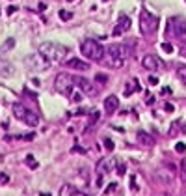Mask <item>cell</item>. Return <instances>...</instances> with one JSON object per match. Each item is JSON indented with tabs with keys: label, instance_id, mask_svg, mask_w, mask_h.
Listing matches in <instances>:
<instances>
[{
	"label": "cell",
	"instance_id": "1",
	"mask_svg": "<svg viewBox=\"0 0 186 196\" xmlns=\"http://www.w3.org/2000/svg\"><path fill=\"white\" fill-rule=\"evenodd\" d=\"M130 56V49L123 43H114L106 49V66L112 69H119Z\"/></svg>",
	"mask_w": 186,
	"mask_h": 196
},
{
	"label": "cell",
	"instance_id": "2",
	"mask_svg": "<svg viewBox=\"0 0 186 196\" xmlns=\"http://www.w3.org/2000/svg\"><path fill=\"white\" fill-rule=\"evenodd\" d=\"M67 54V49L63 45H58V43H52V41H49V43H43L39 47V56L41 58H45L49 64H56V62H63Z\"/></svg>",
	"mask_w": 186,
	"mask_h": 196
},
{
	"label": "cell",
	"instance_id": "3",
	"mask_svg": "<svg viewBox=\"0 0 186 196\" xmlns=\"http://www.w3.org/2000/svg\"><path fill=\"white\" fill-rule=\"evenodd\" d=\"M80 51H82V54H84L88 60H93V62H101L102 58H104V52H106L104 49H102V45L99 43V41H95V39H86L84 43H82Z\"/></svg>",
	"mask_w": 186,
	"mask_h": 196
},
{
	"label": "cell",
	"instance_id": "4",
	"mask_svg": "<svg viewBox=\"0 0 186 196\" xmlns=\"http://www.w3.org/2000/svg\"><path fill=\"white\" fill-rule=\"evenodd\" d=\"M13 116H15L19 122H23L24 125H30V127H36V125H39V116H37L34 110L26 108L24 105H19V103L13 105Z\"/></svg>",
	"mask_w": 186,
	"mask_h": 196
},
{
	"label": "cell",
	"instance_id": "5",
	"mask_svg": "<svg viewBox=\"0 0 186 196\" xmlns=\"http://www.w3.org/2000/svg\"><path fill=\"white\" fill-rule=\"evenodd\" d=\"M77 86L74 84V77H71L69 73H58L56 80H54V90L61 95H71L73 88Z\"/></svg>",
	"mask_w": 186,
	"mask_h": 196
},
{
	"label": "cell",
	"instance_id": "6",
	"mask_svg": "<svg viewBox=\"0 0 186 196\" xmlns=\"http://www.w3.org/2000/svg\"><path fill=\"white\" fill-rule=\"evenodd\" d=\"M156 28H158V17L149 13L147 10H142L140 11V32L149 36V34L156 32Z\"/></svg>",
	"mask_w": 186,
	"mask_h": 196
},
{
	"label": "cell",
	"instance_id": "7",
	"mask_svg": "<svg viewBox=\"0 0 186 196\" xmlns=\"http://www.w3.org/2000/svg\"><path fill=\"white\" fill-rule=\"evenodd\" d=\"M142 66L145 67L147 71H158V69H162V60L155 54H147V56H143Z\"/></svg>",
	"mask_w": 186,
	"mask_h": 196
},
{
	"label": "cell",
	"instance_id": "8",
	"mask_svg": "<svg viewBox=\"0 0 186 196\" xmlns=\"http://www.w3.org/2000/svg\"><path fill=\"white\" fill-rule=\"evenodd\" d=\"M115 170V159L114 157H104L97 163V176H104V174Z\"/></svg>",
	"mask_w": 186,
	"mask_h": 196
},
{
	"label": "cell",
	"instance_id": "9",
	"mask_svg": "<svg viewBox=\"0 0 186 196\" xmlns=\"http://www.w3.org/2000/svg\"><path fill=\"white\" fill-rule=\"evenodd\" d=\"M74 84L82 90V92H86V94H95V88H93V82L91 80H88L84 79V77H74Z\"/></svg>",
	"mask_w": 186,
	"mask_h": 196
},
{
	"label": "cell",
	"instance_id": "10",
	"mask_svg": "<svg viewBox=\"0 0 186 196\" xmlns=\"http://www.w3.org/2000/svg\"><path fill=\"white\" fill-rule=\"evenodd\" d=\"M173 30L179 39L186 41V21L184 19H173Z\"/></svg>",
	"mask_w": 186,
	"mask_h": 196
},
{
	"label": "cell",
	"instance_id": "11",
	"mask_svg": "<svg viewBox=\"0 0 186 196\" xmlns=\"http://www.w3.org/2000/svg\"><path fill=\"white\" fill-rule=\"evenodd\" d=\"M117 108H119V99H117V95H108L106 99H104V110L108 112V114H114Z\"/></svg>",
	"mask_w": 186,
	"mask_h": 196
},
{
	"label": "cell",
	"instance_id": "12",
	"mask_svg": "<svg viewBox=\"0 0 186 196\" xmlns=\"http://www.w3.org/2000/svg\"><path fill=\"white\" fill-rule=\"evenodd\" d=\"M130 28V19L127 17V15H121L119 17V23H117V26L114 28V36H121L123 32H127Z\"/></svg>",
	"mask_w": 186,
	"mask_h": 196
},
{
	"label": "cell",
	"instance_id": "13",
	"mask_svg": "<svg viewBox=\"0 0 186 196\" xmlns=\"http://www.w3.org/2000/svg\"><path fill=\"white\" fill-rule=\"evenodd\" d=\"M15 75V67L11 66V62L0 58V77H11Z\"/></svg>",
	"mask_w": 186,
	"mask_h": 196
},
{
	"label": "cell",
	"instance_id": "14",
	"mask_svg": "<svg viewBox=\"0 0 186 196\" xmlns=\"http://www.w3.org/2000/svg\"><path fill=\"white\" fill-rule=\"evenodd\" d=\"M67 67L69 69H77V71H88V69H89V66L86 64V62H82L78 58H71L67 62Z\"/></svg>",
	"mask_w": 186,
	"mask_h": 196
},
{
	"label": "cell",
	"instance_id": "15",
	"mask_svg": "<svg viewBox=\"0 0 186 196\" xmlns=\"http://www.w3.org/2000/svg\"><path fill=\"white\" fill-rule=\"evenodd\" d=\"M140 90V84H138V80L136 79H130L128 82H127V86H125V95H130L132 92H138Z\"/></svg>",
	"mask_w": 186,
	"mask_h": 196
},
{
	"label": "cell",
	"instance_id": "16",
	"mask_svg": "<svg viewBox=\"0 0 186 196\" xmlns=\"http://www.w3.org/2000/svg\"><path fill=\"white\" fill-rule=\"evenodd\" d=\"M61 196H71V194H82L77 187H73V185H63L61 187V191H60Z\"/></svg>",
	"mask_w": 186,
	"mask_h": 196
},
{
	"label": "cell",
	"instance_id": "17",
	"mask_svg": "<svg viewBox=\"0 0 186 196\" xmlns=\"http://www.w3.org/2000/svg\"><path fill=\"white\" fill-rule=\"evenodd\" d=\"M32 138H34V133H28V135H8L4 140L11 142V140H32Z\"/></svg>",
	"mask_w": 186,
	"mask_h": 196
},
{
	"label": "cell",
	"instance_id": "18",
	"mask_svg": "<svg viewBox=\"0 0 186 196\" xmlns=\"http://www.w3.org/2000/svg\"><path fill=\"white\" fill-rule=\"evenodd\" d=\"M138 140H140L142 144H145V146H151V144H153V138H151L147 133H142V131L138 133Z\"/></svg>",
	"mask_w": 186,
	"mask_h": 196
},
{
	"label": "cell",
	"instance_id": "19",
	"mask_svg": "<svg viewBox=\"0 0 186 196\" xmlns=\"http://www.w3.org/2000/svg\"><path fill=\"white\" fill-rule=\"evenodd\" d=\"M179 176L182 181H186V157L181 161V166H179Z\"/></svg>",
	"mask_w": 186,
	"mask_h": 196
},
{
	"label": "cell",
	"instance_id": "20",
	"mask_svg": "<svg viewBox=\"0 0 186 196\" xmlns=\"http://www.w3.org/2000/svg\"><path fill=\"white\" fill-rule=\"evenodd\" d=\"M114 192H117V183H115V181H114V183H110L104 189V194H114Z\"/></svg>",
	"mask_w": 186,
	"mask_h": 196
},
{
	"label": "cell",
	"instance_id": "21",
	"mask_svg": "<svg viewBox=\"0 0 186 196\" xmlns=\"http://www.w3.org/2000/svg\"><path fill=\"white\" fill-rule=\"evenodd\" d=\"M60 19H61V21H69V19H73V13L61 10V11H60Z\"/></svg>",
	"mask_w": 186,
	"mask_h": 196
},
{
	"label": "cell",
	"instance_id": "22",
	"mask_svg": "<svg viewBox=\"0 0 186 196\" xmlns=\"http://www.w3.org/2000/svg\"><path fill=\"white\" fill-rule=\"evenodd\" d=\"M26 164H28L30 168H37V161L34 159L32 155H26Z\"/></svg>",
	"mask_w": 186,
	"mask_h": 196
},
{
	"label": "cell",
	"instance_id": "23",
	"mask_svg": "<svg viewBox=\"0 0 186 196\" xmlns=\"http://www.w3.org/2000/svg\"><path fill=\"white\" fill-rule=\"evenodd\" d=\"M95 80H97L99 84H106V80H108V77H106L104 73H99V75H95Z\"/></svg>",
	"mask_w": 186,
	"mask_h": 196
},
{
	"label": "cell",
	"instance_id": "24",
	"mask_svg": "<svg viewBox=\"0 0 186 196\" xmlns=\"http://www.w3.org/2000/svg\"><path fill=\"white\" fill-rule=\"evenodd\" d=\"M175 151H177V153H184V151H186V144H184V142H177V144H175Z\"/></svg>",
	"mask_w": 186,
	"mask_h": 196
},
{
	"label": "cell",
	"instance_id": "25",
	"mask_svg": "<svg viewBox=\"0 0 186 196\" xmlns=\"http://www.w3.org/2000/svg\"><path fill=\"white\" fill-rule=\"evenodd\" d=\"M160 47H162V51H164V52H168V54L173 52V45H171V43H162Z\"/></svg>",
	"mask_w": 186,
	"mask_h": 196
},
{
	"label": "cell",
	"instance_id": "26",
	"mask_svg": "<svg viewBox=\"0 0 186 196\" xmlns=\"http://www.w3.org/2000/svg\"><path fill=\"white\" fill-rule=\"evenodd\" d=\"M13 45H15V41H13V39H8L2 47H0V51H8V49H11Z\"/></svg>",
	"mask_w": 186,
	"mask_h": 196
},
{
	"label": "cell",
	"instance_id": "27",
	"mask_svg": "<svg viewBox=\"0 0 186 196\" xmlns=\"http://www.w3.org/2000/svg\"><path fill=\"white\" fill-rule=\"evenodd\" d=\"M71 101H73V103L82 101V94H80V92H73V94H71Z\"/></svg>",
	"mask_w": 186,
	"mask_h": 196
},
{
	"label": "cell",
	"instance_id": "28",
	"mask_svg": "<svg viewBox=\"0 0 186 196\" xmlns=\"http://www.w3.org/2000/svg\"><path fill=\"white\" fill-rule=\"evenodd\" d=\"M177 75H179V77H181V79H182V80H186V66H182V67H179V69H177Z\"/></svg>",
	"mask_w": 186,
	"mask_h": 196
},
{
	"label": "cell",
	"instance_id": "29",
	"mask_svg": "<svg viewBox=\"0 0 186 196\" xmlns=\"http://www.w3.org/2000/svg\"><path fill=\"white\" fill-rule=\"evenodd\" d=\"M130 189H132V192H138V191H140V187L136 185V178H134V176L130 178Z\"/></svg>",
	"mask_w": 186,
	"mask_h": 196
},
{
	"label": "cell",
	"instance_id": "30",
	"mask_svg": "<svg viewBox=\"0 0 186 196\" xmlns=\"http://www.w3.org/2000/svg\"><path fill=\"white\" fill-rule=\"evenodd\" d=\"M104 148H106L108 151H112V150H114V142H112L110 138H104Z\"/></svg>",
	"mask_w": 186,
	"mask_h": 196
},
{
	"label": "cell",
	"instance_id": "31",
	"mask_svg": "<svg viewBox=\"0 0 186 196\" xmlns=\"http://www.w3.org/2000/svg\"><path fill=\"white\" fill-rule=\"evenodd\" d=\"M149 84H151V86H156V84H158V79H156L155 75H151V77H149Z\"/></svg>",
	"mask_w": 186,
	"mask_h": 196
},
{
	"label": "cell",
	"instance_id": "32",
	"mask_svg": "<svg viewBox=\"0 0 186 196\" xmlns=\"http://www.w3.org/2000/svg\"><path fill=\"white\" fill-rule=\"evenodd\" d=\"M125 170H127L125 164H119V166H117V174H119V176H123V174H125Z\"/></svg>",
	"mask_w": 186,
	"mask_h": 196
},
{
	"label": "cell",
	"instance_id": "33",
	"mask_svg": "<svg viewBox=\"0 0 186 196\" xmlns=\"http://www.w3.org/2000/svg\"><path fill=\"white\" fill-rule=\"evenodd\" d=\"M8 176H6V174H0V183H8Z\"/></svg>",
	"mask_w": 186,
	"mask_h": 196
},
{
	"label": "cell",
	"instance_id": "34",
	"mask_svg": "<svg viewBox=\"0 0 186 196\" xmlns=\"http://www.w3.org/2000/svg\"><path fill=\"white\" fill-rule=\"evenodd\" d=\"M164 108H166L168 112H173V105H171V103H166V107H164Z\"/></svg>",
	"mask_w": 186,
	"mask_h": 196
},
{
	"label": "cell",
	"instance_id": "35",
	"mask_svg": "<svg viewBox=\"0 0 186 196\" xmlns=\"http://www.w3.org/2000/svg\"><path fill=\"white\" fill-rule=\"evenodd\" d=\"M15 11H17L15 6H9V8H8V13H15Z\"/></svg>",
	"mask_w": 186,
	"mask_h": 196
},
{
	"label": "cell",
	"instance_id": "36",
	"mask_svg": "<svg viewBox=\"0 0 186 196\" xmlns=\"http://www.w3.org/2000/svg\"><path fill=\"white\" fill-rule=\"evenodd\" d=\"M69 2H73V0H69Z\"/></svg>",
	"mask_w": 186,
	"mask_h": 196
},
{
	"label": "cell",
	"instance_id": "37",
	"mask_svg": "<svg viewBox=\"0 0 186 196\" xmlns=\"http://www.w3.org/2000/svg\"><path fill=\"white\" fill-rule=\"evenodd\" d=\"M104 2H106V0H104Z\"/></svg>",
	"mask_w": 186,
	"mask_h": 196
}]
</instances>
